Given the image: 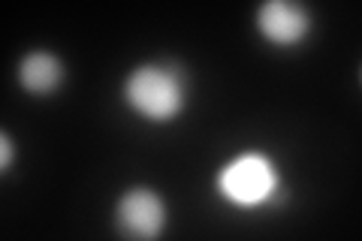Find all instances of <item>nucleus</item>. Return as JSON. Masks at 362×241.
Segmentation results:
<instances>
[{
	"label": "nucleus",
	"mask_w": 362,
	"mask_h": 241,
	"mask_svg": "<svg viewBox=\"0 0 362 241\" xmlns=\"http://www.w3.org/2000/svg\"><path fill=\"white\" fill-rule=\"evenodd\" d=\"M13 163V142H9V136H0V169H9Z\"/></svg>",
	"instance_id": "obj_6"
},
{
	"label": "nucleus",
	"mask_w": 362,
	"mask_h": 241,
	"mask_svg": "<svg viewBox=\"0 0 362 241\" xmlns=\"http://www.w3.org/2000/svg\"><path fill=\"white\" fill-rule=\"evenodd\" d=\"M185 73L173 64H145L139 70H133L127 85H124L127 102L148 121L175 118L185 106Z\"/></svg>",
	"instance_id": "obj_1"
},
{
	"label": "nucleus",
	"mask_w": 362,
	"mask_h": 241,
	"mask_svg": "<svg viewBox=\"0 0 362 241\" xmlns=\"http://www.w3.org/2000/svg\"><path fill=\"white\" fill-rule=\"evenodd\" d=\"M218 187L235 205H259L278 190V172L263 154H242L221 169Z\"/></svg>",
	"instance_id": "obj_2"
},
{
	"label": "nucleus",
	"mask_w": 362,
	"mask_h": 241,
	"mask_svg": "<svg viewBox=\"0 0 362 241\" xmlns=\"http://www.w3.org/2000/svg\"><path fill=\"white\" fill-rule=\"evenodd\" d=\"M18 78L25 85V90H30L37 97L54 94L64 82V64L49 52H30L18 66Z\"/></svg>",
	"instance_id": "obj_5"
},
{
	"label": "nucleus",
	"mask_w": 362,
	"mask_h": 241,
	"mask_svg": "<svg viewBox=\"0 0 362 241\" xmlns=\"http://www.w3.org/2000/svg\"><path fill=\"white\" fill-rule=\"evenodd\" d=\"M166 226V205L154 190H127L118 202V229L127 238H157Z\"/></svg>",
	"instance_id": "obj_4"
},
{
	"label": "nucleus",
	"mask_w": 362,
	"mask_h": 241,
	"mask_svg": "<svg viewBox=\"0 0 362 241\" xmlns=\"http://www.w3.org/2000/svg\"><path fill=\"white\" fill-rule=\"evenodd\" d=\"M257 25L272 45H299L311 30V13L302 0H266Z\"/></svg>",
	"instance_id": "obj_3"
}]
</instances>
